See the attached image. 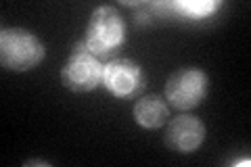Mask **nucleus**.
<instances>
[{"label":"nucleus","mask_w":251,"mask_h":167,"mask_svg":"<svg viewBox=\"0 0 251 167\" xmlns=\"http://www.w3.org/2000/svg\"><path fill=\"white\" fill-rule=\"evenodd\" d=\"M46 48L36 34L23 27H4L0 31V61L4 69L29 71L42 63Z\"/></svg>","instance_id":"obj_1"},{"label":"nucleus","mask_w":251,"mask_h":167,"mask_svg":"<svg viewBox=\"0 0 251 167\" xmlns=\"http://www.w3.org/2000/svg\"><path fill=\"white\" fill-rule=\"evenodd\" d=\"M86 46L94 57H109L117 52L126 42V27L113 6H99L90 15L88 27H86Z\"/></svg>","instance_id":"obj_2"},{"label":"nucleus","mask_w":251,"mask_h":167,"mask_svg":"<svg viewBox=\"0 0 251 167\" xmlns=\"http://www.w3.org/2000/svg\"><path fill=\"white\" fill-rule=\"evenodd\" d=\"M103 67L99 57H94L84 40H80L72 46L69 59L61 69V82L72 92H90L103 82Z\"/></svg>","instance_id":"obj_3"},{"label":"nucleus","mask_w":251,"mask_h":167,"mask_svg":"<svg viewBox=\"0 0 251 167\" xmlns=\"http://www.w3.org/2000/svg\"><path fill=\"white\" fill-rule=\"evenodd\" d=\"M209 90V77L197 67H182L174 71L166 82V100L180 111H188L201 105Z\"/></svg>","instance_id":"obj_4"},{"label":"nucleus","mask_w":251,"mask_h":167,"mask_svg":"<svg viewBox=\"0 0 251 167\" xmlns=\"http://www.w3.org/2000/svg\"><path fill=\"white\" fill-rule=\"evenodd\" d=\"M103 84L117 98H134L145 88V73L132 59H113L103 67Z\"/></svg>","instance_id":"obj_5"},{"label":"nucleus","mask_w":251,"mask_h":167,"mask_svg":"<svg viewBox=\"0 0 251 167\" xmlns=\"http://www.w3.org/2000/svg\"><path fill=\"white\" fill-rule=\"evenodd\" d=\"M205 140V125L193 115H178L166 128V146L174 153H195Z\"/></svg>","instance_id":"obj_6"},{"label":"nucleus","mask_w":251,"mask_h":167,"mask_svg":"<svg viewBox=\"0 0 251 167\" xmlns=\"http://www.w3.org/2000/svg\"><path fill=\"white\" fill-rule=\"evenodd\" d=\"M170 117V109L166 105V100L157 94H151V96H143L136 100L134 105V119L138 125H143L147 130H157L161 125L168 123Z\"/></svg>","instance_id":"obj_7"},{"label":"nucleus","mask_w":251,"mask_h":167,"mask_svg":"<svg viewBox=\"0 0 251 167\" xmlns=\"http://www.w3.org/2000/svg\"><path fill=\"white\" fill-rule=\"evenodd\" d=\"M218 6H220V2H216V0H180V2H172L170 9L182 13L184 17L203 19L214 13Z\"/></svg>","instance_id":"obj_8"}]
</instances>
